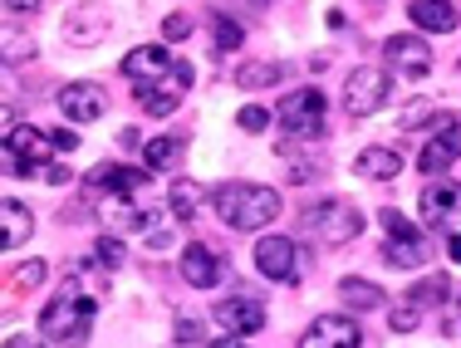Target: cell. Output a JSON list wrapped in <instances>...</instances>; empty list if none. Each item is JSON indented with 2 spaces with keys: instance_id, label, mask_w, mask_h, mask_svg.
Instances as JSON below:
<instances>
[{
  "instance_id": "cell-1",
  "label": "cell",
  "mask_w": 461,
  "mask_h": 348,
  "mask_svg": "<svg viewBox=\"0 0 461 348\" xmlns=\"http://www.w3.org/2000/svg\"><path fill=\"white\" fill-rule=\"evenodd\" d=\"M94 319H98V295L84 285L79 275H69V280H64V285L50 295L45 314H40V334H45V344H59V348H64V344L89 339Z\"/></svg>"
},
{
  "instance_id": "cell-2",
  "label": "cell",
  "mask_w": 461,
  "mask_h": 348,
  "mask_svg": "<svg viewBox=\"0 0 461 348\" xmlns=\"http://www.w3.org/2000/svg\"><path fill=\"white\" fill-rule=\"evenodd\" d=\"M212 206L230 231H260L280 216V192L256 187V182H226V187L212 192Z\"/></svg>"
},
{
  "instance_id": "cell-3",
  "label": "cell",
  "mask_w": 461,
  "mask_h": 348,
  "mask_svg": "<svg viewBox=\"0 0 461 348\" xmlns=\"http://www.w3.org/2000/svg\"><path fill=\"white\" fill-rule=\"evenodd\" d=\"M383 221V265H393V270H422L427 265V255H432V250H427V236H422V226H412L408 216L402 211H383L378 216Z\"/></svg>"
},
{
  "instance_id": "cell-4",
  "label": "cell",
  "mask_w": 461,
  "mask_h": 348,
  "mask_svg": "<svg viewBox=\"0 0 461 348\" xmlns=\"http://www.w3.org/2000/svg\"><path fill=\"white\" fill-rule=\"evenodd\" d=\"M276 123L290 133V143H320L324 138V94L320 89H294L290 99H280Z\"/></svg>"
},
{
  "instance_id": "cell-5",
  "label": "cell",
  "mask_w": 461,
  "mask_h": 348,
  "mask_svg": "<svg viewBox=\"0 0 461 348\" xmlns=\"http://www.w3.org/2000/svg\"><path fill=\"white\" fill-rule=\"evenodd\" d=\"M393 94V74L383 64H364L344 79V113L348 118H373Z\"/></svg>"
},
{
  "instance_id": "cell-6",
  "label": "cell",
  "mask_w": 461,
  "mask_h": 348,
  "mask_svg": "<svg viewBox=\"0 0 461 348\" xmlns=\"http://www.w3.org/2000/svg\"><path fill=\"white\" fill-rule=\"evenodd\" d=\"M304 226H314V236L329 245H348L364 236V211L354 201H320L314 211H304Z\"/></svg>"
},
{
  "instance_id": "cell-7",
  "label": "cell",
  "mask_w": 461,
  "mask_h": 348,
  "mask_svg": "<svg viewBox=\"0 0 461 348\" xmlns=\"http://www.w3.org/2000/svg\"><path fill=\"white\" fill-rule=\"evenodd\" d=\"M192 64L186 59H177V69L167 74V79H158V84H138L133 89V99H138V108L142 113H152V118H172L182 108V99L192 94Z\"/></svg>"
},
{
  "instance_id": "cell-8",
  "label": "cell",
  "mask_w": 461,
  "mask_h": 348,
  "mask_svg": "<svg viewBox=\"0 0 461 348\" xmlns=\"http://www.w3.org/2000/svg\"><path fill=\"white\" fill-rule=\"evenodd\" d=\"M461 157V118L456 113H442L432 123V133H427L422 152H417V167H422V177H447V167Z\"/></svg>"
},
{
  "instance_id": "cell-9",
  "label": "cell",
  "mask_w": 461,
  "mask_h": 348,
  "mask_svg": "<svg viewBox=\"0 0 461 348\" xmlns=\"http://www.w3.org/2000/svg\"><path fill=\"white\" fill-rule=\"evenodd\" d=\"M108 30H113V10H108L104 0H84V5H74L69 20H64V40H69L74 49L104 45Z\"/></svg>"
},
{
  "instance_id": "cell-10",
  "label": "cell",
  "mask_w": 461,
  "mask_h": 348,
  "mask_svg": "<svg viewBox=\"0 0 461 348\" xmlns=\"http://www.w3.org/2000/svg\"><path fill=\"white\" fill-rule=\"evenodd\" d=\"M256 270L266 280H285V285H294V280L304 275V250L290 241V236H266V241L256 245Z\"/></svg>"
},
{
  "instance_id": "cell-11",
  "label": "cell",
  "mask_w": 461,
  "mask_h": 348,
  "mask_svg": "<svg viewBox=\"0 0 461 348\" xmlns=\"http://www.w3.org/2000/svg\"><path fill=\"white\" fill-rule=\"evenodd\" d=\"M59 113L69 118L74 128H84V123H98V118L108 113V94L98 89V84H89V79H79V84H64L59 89Z\"/></svg>"
},
{
  "instance_id": "cell-12",
  "label": "cell",
  "mask_w": 461,
  "mask_h": 348,
  "mask_svg": "<svg viewBox=\"0 0 461 348\" xmlns=\"http://www.w3.org/2000/svg\"><path fill=\"white\" fill-rule=\"evenodd\" d=\"M5 143H10V152H15L20 177H40V167H45V162H54V143H50V133H40V128H30V123L10 128Z\"/></svg>"
},
{
  "instance_id": "cell-13",
  "label": "cell",
  "mask_w": 461,
  "mask_h": 348,
  "mask_svg": "<svg viewBox=\"0 0 461 348\" xmlns=\"http://www.w3.org/2000/svg\"><path fill=\"white\" fill-rule=\"evenodd\" d=\"M212 319L221 324L226 334L246 339V334H260V329H266V304L250 299V295H230V299H216Z\"/></svg>"
},
{
  "instance_id": "cell-14",
  "label": "cell",
  "mask_w": 461,
  "mask_h": 348,
  "mask_svg": "<svg viewBox=\"0 0 461 348\" xmlns=\"http://www.w3.org/2000/svg\"><path fill=\"white\" fill-rule=\"evenodd\" d=\"M300 348H364V329L348 314H320L300 339Z\"/></svg>"
},
{
  "instance_id": "cell-15",
  "label": "cell",
  "mask_w": 461,
  "mask_h": 348,
  "mask_svg": "<svg viewBox=\"0 0 461 348\" xmlns=\"http://www.w3.org/2000/svg\"><path fill=\"white\" fill-rule=\"evenodd\" d=\"M172 69H177V59H172V49H162V45H138V49L123 54V79H133V89L138 84L167 79Z\"/></svg>"
},
{
  "instance_id": "cell-16",
  "label": "cell",
  "mask_w": 461,
  "mask_h": 348,
  "mask_svg": "<svg viewBox=\"0 0 461 348\" xmlns=\"http://www.w3.org/2000/svg\"><path fill=\"white\" fill-rule=\"evenodd\" d=\"M383 59H388V74L398 69V74H412V79L432 69V49H427L422 35H393L383 45Z\"/></svg>"
},
{
  "instance_id": "cell-17",
  "label": "cell",
  "mask_w": 461,
  "mask_h": 348,
  "mask_svg": "<svg viewBox=\"0 0 461 348\" xmlns=\"http://www.w3.org/2000/svg\"><path fill=\"white\" fill-rule=\"evenodd\" d=\"M417 211L427 216V226H442L447 216L461 211V182H452V177H432V182L422 187V197H417Z\"/></svg>"
},
{
  "instance_id": "cell-18",
  "label": "cell",
  "mask_w": 461,
  "mask_h": 348,
  "mask_svg": "<svg viewBox=\"0 0 461 348\" xmlns=\"http://www.w3.org/2000/svg\"><path fill=\"white\" fill-rule=\"evenodd\" d=\"M221 255H216V250L212 245H186L182 250V280H186V285H196V290H216V285H221Z\"/></svg>"
},
{
  "instance_id": "cell-19",
  "label": "cell",
  "mask_w": 461,
  "mask_h": 348,
  "mask_svg": "<svg viewBox=\"0 0 461 348\" xmlns=\"http://www.w3.org/2000/svg\"><path fill=\"white\" fill-rule=\"evenodd\" d=\"M84 182H89V192H104V197H133L148 177L138 167H123V162H98Z\"/></svg>"
},
{
  "instance_id": "cell-20",
  "label": "cell",
  "mask_w": 461,
  "mask_h": 348,
  "mask_svg": "<svg viewBox=\"0 0 461 348\" xmlns=\"http://www.w3.org/2000/svg\"><path fill=\"white\" fill-rule=\"evenodd\" d=\"M30 236H35V211L25 201H0V255L20 250Z\"/></svg>"
},
{
  "instance_id": "cell-21",
  "label": "cell",
  "mask_w": 461,
  "mask_h": 348,
  "mask_svg": "<svg viewBox=\"0 0 461 348\" xmlns=\"http://www.w3.org/2000/svg\"><path fill=\"white\" fill-rule=\"evenodd\" d=\"M408 20H412L417 30H427V35H452V30L461 25V15H456L452 0H412Z\"/></svg>"
},
{
  "instance_id": "cell-22",
  "label": "cell",
  "mask_w": 461,
  "mask_h": 348,
  "mask_svg": "<svg viewBox=\"0 0 461 348\" xmlns=\"http://www.w3.org/2000/svg\"><path fill=\"white\" fill-rule=\"evenodd\" d=\"M402 172V152L398 147H364L354 157V177H368V182H393Z\"/></svg>"
},
{
  "instance_id": "cell-23",
  "label": "cell",
  "mask_w": 461,
  "mask_h": 348,
  "mask_svg": "<svg viewBox=\"0 0 461 348\" xmlns=\"http://www.w3.org/2000/svg\"><path fill=\"white\" fill-rule=\"evenodd\" d=\"M40 59V45L35 35H30L20 20H10V25H0V64H30Z\"/></svg>"
},
{
  "instance_id": "cell-24",
  "label": "cell",
  "mask_w": 461,
  "mask_h": 348,
  "mask_svg": "<svg viewBox=\"0 0 461 348\" xmlns=\"http://www.w3.org/2000/svg\"><path fill=\"white\" fill-rule=\"evenodd\" d=\"M280 79H285V64L280 59H246V64H236V89H246V94L276 89Z\"/></svg>"
},
{
  "instance_id": "cell-25",
  "label": "cell",
  "mask_w": 461,
  "mask_h": 348,
  "mask_svg": "<svg viewBox=\"0 0 461 348\" xmlns=\"http://www.w3.org/2000/svg\"><path fill=\"white\" fill-rule=\"evenodd\" d=\"M104 221H108V231H148L152 211H142V206H133L128 197H108L104 201Z\"/></svg>"
},
{
  "instance_id": "cell-26",
  "label": "cell",
  "mask_w": 461,
  "mask_h": 348,
  "mask_svg": "<svg viewBox=\"0 0 461 348\" xmlns=\"http://www.w3.org/2000/svg\"><path fill=\"white\" fill-rule=\"evenodd\" d=\"M339 295H344V304H348L354 314L383 309V290L373 285V280H364V275H344V280H339Z\"/></svg>"
},
{
  "instance_id": "cell-27",
  "label": "cell",
  "mask_w": 461,
  "mask_h": 348,
  "mask_svg": "<svg viewBox=\"0 0 461 348\" xmlns=\"http://www.w3.org/2000/svg\"><path fill=\"white\" fill-rule=\"evenodd\" d=\"M182 138H148L142 143V167L148 172H167V167H177L182 162Z\"/></svg>"
},
{
  "instance_id": "cell-28",
  "label": "cell",
  "mask_w": 461,
  "mask_h": 348,
  "mask_svg": "<svg viewBox=\"0 0 461 348\" xmlns=\"http://www.w3.org/2000/svg\"><path fill=\"white\" fill-rule=\"evenodd\" d=\"M447 295H452V280L447 275H427V280H417V285L408 290V304H417V309H442Z\"/></svg>"
},
{
  "instance_id": "cell-29",
  "label": "cell",
  "mask_w": 461,
  "mask_h": 348,
  "mask_svg": "<svg viewBox=\"0 0 461 348\" xmlns=\"http://www.w3.org/2000/svg\"><path fill=\"white\" fill-rule=\"evenodd\" d=\"M206 197H212V192H206L196 177H192V182H177V187H172V197H167V201H172V216H177V221H192V216L202 211Z\"/></svg>"
},
{
  "instance_id": "cell-30",
  "label": "cell",
  "mask_w": 461,
  "mask_h": 348,
  "mask_svg": "<svg viewBox=\"0 0 461 348\" xmlns=\"http://www.w3.org/2000/svg\"><path fill=\"white\" fill-rule=\"evenodd\" d=\"M240 40H246V30H240L230 15H216V54H230V49H240Z\"/></svg>"
},
{
  "instance_id": "cell-31",
  "label": "cell",
  "mask_w": 461,
  "mask_h": 348,
  "mask_svg": "<svg viewBox=\"0 0 461 348\" xmlns=\"http://www.w3.org/2000/svg\"><path fill=\"white\" fill-rule=\"evenodd\" d=\"M388 324H393V334H412L417 324H422V309H417V304H398V309L388 314Z\"/></svg>"
},
{
  "instance_id": "cell-32",
  "label": "cell",
  "mask_w": 461,
  "mask_h": 348,
  "mask_svg": "<svg viewBox=\"0 0 461 348\" xmlns=\"http://www.w3.org/2000/svg\"><path fill=\"white\" fill-rule=\"evenodd\" d=\"M94 255H98V265H104V270H118V265H123V245H118V236H104V241L94 245Z\"/></svg>"
},
{
  "instance_id": "cell-33",
  "label": "cell",
  "mask_w": 461,
  "mask_h": 348,
  "mask_svg": "<svg viewBox=\"0 0 461 348\" xmlns=\"http://www.w3.org/2000/svg\"><path fill=\"white\" fill-rule=\"evenodd\" d=\"M236 123L246 128V133H266V128H270V113H266L260 103H250V108H240V113H236Z\"/></svg>"
},
{
  "instance_id": "cell-34",
  "label": "cell",
  "mask_w": 461,
  "mask_h": 348,
  "mask_svg": "<svg viewBox=\"0 0 461 348\" xmlns=\"http://www.w3.org/2000/svg\"><path fill=\"white\" fill-rule=\"evenodd\" d=\"M162 35H167V40H186V35H192V15H182V10H172V15L162 20Z\"/></svg>"
},
{
  "instance_id": "cell-35",
  "label": "cell",
  "mask_w": 461,
  "mask_h": 348,
  "mask_svg": "<svg viewBox=\"0 0 461 348\" xmlns=\"http://www.w3.org/2000/svg\"><path fill=\"white\" fill-rule=\"evenodd\" d=\"M202 339V319L196 314H177V344H196Z\"/></svg>"
},
{
  "instance_id": "cell-36",
  "label": "cell",
  "mask_w": 461,
  "mask_h": 348,
  "mask_svg": "<svg viewBox=\"0 0 461 348\" xmlns=\"http://www.w3.org/2000/svg\"><path fill=\"white\" fill-rule=\"evenodd\" d=\"M40 280H45V260H30L15 270V285H40Z\"/></svg>"
},
{
  "instance_id": "cell-37",
  "label": "cell",
  "mask_w": 461,
  "mask_h": 348,
  "mask_svg": "<svg viewBox=\"0 0 461 348\" xmlns=\"http://www.w3.org/2000/svg\"><path fill=\"white\" fill-rule=\"evenodd\" d=\"M50 143H54V152H74V147H79V138H74V128H54Z\"/></svg>"
},
{
  "instance_id": "cell-38",
  "label": "cell",
  "mask_w": 461,
  "mask_h": 348,
  "mask_svg": "<svg viewBox=\"0 0 461 348\" xmlns=\"http://www.w3.org/2000/svg\"><path fill=\"white\" fill-rule=\"evenodd\" d=\"M0 172H10V177H20V167H15V152H10V143L0 138Z\"/></svg>"
},
{
  "instance_id": "cell-39",
  "label": "cell",
  "mask_w": 461,
  "mask_h": 348,
  "mask_svg": "<svg viewBox=\"0 0 461 348\" xmlns=\"http://www.w3.org/2000/svg\"><path fill=\"white\" fill-rule=\"evenodd\" d=\"M5 5H10V15H35L45 0H5Z\"/></svg>"
},
{
  "instance_id": "cell-40",
  "label": "cell",
  "mask_w": 461,
  "mask_h": 348,
  "mask_svg": "<svg viewBox=\"0 0 461 348\" xmlns=\"http://www.w3.org/2000/svg\"><path fill=\"white\" fill-rule=\"evenodd\" d=\"M0 348H45V344H40L35 334H15V339H5Z\"/></svg>"
},
{
  "instance_id": "cell-41",
  "label": "cell",
  "mask_w": 461,
  "mask_h": 348,
  "mask_svg": "<svg viewBox=\"0 0 461 348\" xmlns=\"http://www.w3.org/2000/svg\"><path fill=\"white\" fill-rule=\"evenodd\" d=\"M447 250H452V260L461 265V236H452V241H447Z\"/></svg>"
},
{
  "instance_id": "cell-42",
  "label": "cell",
  "mask_w": 461,
  "mask_h": 348,
  "mask_svg": "<svg viewBox=\"0 0 461 348\" xmlns=\"http://www.w3.org/2000/svg\"><path fill=\"white\" fill-rule=\"evenodd\" d=\"M212 348H240V344H236V334H230V339H216Z\"/></svg>"
},
{
  "instance_id": "cell-43",
  "label": "cell",
  "mask_w": 461,
  "mask_h": 348,
  "mask_svg": "<svg viewBox=\"0 0 461 348\" xmlns=\"http://www.w3.org/2000/svg\"><path fill=\"white\" fill-rule=\"evenodd\" d=\"M177 348H196V344H177Z\"/></svg>"
}]
</instances>
